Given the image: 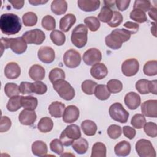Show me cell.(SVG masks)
Listing matches in <instances>:
<instances>
[{
  "mask_svg": "<svg viewBox=\"0 0 157 157\" xmlns=\"http://www.w3.org/2000/svg\"><path fill=\"white\" fill-rule=\"evenodd\" d=\"M148 90H149L150 93H151L154 94H157V81H156V80H149Z\"/></svg>",
  "mask_w": 157,
  "mask_h": 157,
  "instance_id": "91938a15",
  "label": "cell"
},
{
  "mask_svg": "<svg viewBox=\"0 0 157 157\" xmlns=\"http://www.w3.org/2000/svg\"><path fill=\"white\" fill-rule=\"evenodd\" d=\"M63 61L66 67L69 68H75L81 63V55L77 50L71 48L64 53Z\"/></svg>",
  "mask_w": 157,
  "mask_h": 157,
  "instance_id": "9c48e42d",
  "label": "cell"
},
{
  "mask_svg": "<svg viewBox=\"0 0 157 157\" xmlns=\"http://www.w3.org/2000/svg\"><path fill=\"white\" fill-rule=\"evenodd\" d=\"M105 6H107L109 7L113 6L114 4L115 3V1H104Z\"/></svg>",
  "mask_w": 157,
  "mask_h": 157,
  "instance_id": "03108f58",
  "label": "cell"
},
{
  "mask_svg": "<svg viewBox=\"0 0 157 157\" xmlns=\"http://www.w3.org/2000/svg\"><path fill=\"white\" fill-rule=\"evenodd\" d=\"M131 34L125 29H115L105 38L106 45L113 50L121 47L122 44L129 40Z\"/></svg>",
  "mask_w": 157,
  "mask_h": 157,
  "instance_id": "7a4b0ae2",
  "label": "cell"
},
{
  "mask_svg": "<svg viewBox=\"0 0 157 157\" xmlns=\"http://www.w3.org/2000/svg\"><path fill=\"white\" fill-rule=\"evenodd\" d=\"M37 115L34 110H23L19 114L18 120L21 124L26 126L32 125L36 120Z\"/></svg>",
  "mask_w": 157,
  "mask_h": 157,
  "instance_id": "2e32d148",
  "label": "cell"
},
{
  "mask_svg": "<svg viewBox=\"0 0 157 157\" xmlns=\"http://www.w3.org/2000/svg\"><path fill=\"white\" fill-rule=\"evenodd\" d=\"M42 26L46 30H55L56 27L55 19L51 15H47L43 17L42 20Z\"/></svg>",
  "mask_w": 157,
  "mask_h": 157,
  "instance_id": "f6af8a7d",
  "label": "cell"
},
{
  "mask_svg": "<svg viewBox=\"0 0 157 157\" xmlns=\"http://www.w3.org/2000/svg\"><path fill=\"white\" fill-rule=\"evenodd\" d=\"M65 105L58 101H55L52 102L48 107V112L50 115L54 118H60L63 116Z\"/></svg>",
  "mask_w": 157,
  "mask_h": 157,
  "instance_id": "cb8c5ba5",
  "label": "cell"
},
{
  "mask_svg": "<svg viewBox=\"0 0 157 157\" xmlns=\"http://www.w3.org/2000/svg\"><path fill=\"white\" fill-rule=\"evenodd\" d=\"M21 28V23L18 15L14 13H3L0 17V29L1 32L7 35L18 33Z\"/></svg>",
  "mask_w": 157,
  "mask_h": 157,
  "instance_id": "6da1fadb",
  "label": "cell"
},
{
  "mask_svg": "<svg viewBox=\"0 0 157 157\" xmlns=\"http://www.w3.org/2000/svg\"><path fill=\"white\" fill-rule=\"evenodd\" d=\"M76 21V17L72 13H67L59 20V29L63 32H68Z\"/></svg>",
  "mask_w": 157,
  "mask_h": 157,
  "instance_id": "44dd1931",
  "label": "cell"
},
{
  "mask_svg": "<svg viewBox=\"0 0 157 157\" xmlns=\"http://www.w3.org/2000/svg\"><path fill=\"white\" fill-rule=\"evenodd\" d=\"M84 23L88 28V29L92 32H95L98 31L101 25L99 20L98 19V18L93 16H90L85 18L84 20Z\"/></svg>",
  "mask_w": 157,
  "mask_h": 157,
  "instance_id": "7bdbcfd3",
  "label": "cell"
},
{
  "mask_svg": "<svg viewBox=\"0 0 157 157\" xmlns=\"http://www.w3.org/2000/svg\"><path fill=\"white\" fill-rule=\"evenodd\" d=\"M113 11L107 6H103L98 15V19L103 23H108L112 18Z\"/></svg>",
  "mask_w": 157,
  "mask_h": 157,
  "instance_id": "8d00e7d4",
  "label": "cell"
},
{
  "mask_svg": "<svg viewBox=\"0 0 157 157\" xmlns=\"http://www.w3.org/2000/svg\"><path fill=\"white\" fill-rule=\"evenodd\" d=\"M110 117L115 121L121 123L128 121L129 113L120 102H115L110 105L109 110Z\"/></svg>",
  "mask_w": 157,
  "mask_h": 157,
  "instance_id": "8992f818",
  "label": "cell"
},
{
  "mask_svg": "<svg viewBox=\"0 0 157 157\" xmlns=\"http://www.w3.org/2000/svg\"><path fill=\"white\" fill-rule=\"evenodd\" d=\"M131 150V144L126 140H122L117 144L114 147V151L118 156H126L129 155Z\"/></svg>",
  "mask_w": 157,
  "mask_h": 157,
  "instance_id": "603a6c76",
  "label": "cell"
},
{
  "mask_svg": "<svg viewBox=\"0 0 157 157\" xmlns=\"http://www.w3.org/2000/svg\"><path fill=\"white\" fill-rule=\"evenodd\" d=\"M9 48L16 54L23 53L27 49V44L22 37L9 38Z\"/></svg>",
  "mask_w": 157,
  "mask_h": 157,
  "instance_id": "9a60e30c",
  "label": "cell"
},
{
  "mask_svg": "<svg viewBox=\"0 0 157 157\" xmlns=\"http://www.w3.org/2000/svg\"><path fill=\"white\" fill-rule=\"evenodd\" d=\"M90 74L94 78L101 80L107 76L108 69L104 64L98 63L92 66L90 69Z\"/></svg>",
  "mask_w": 157,
  "mask_h": 157,
  "instance_id": "d6986e66",
  "label": "cell"
},
{
  "mask_svg": "<svg viewBox=\"0 0 157 157\" xmlns=\"http://www.w3.org/2000/svg\"><path fill=\"white\" fill-rule=\"evenodd\" d=\"M81 137V131L78 126L75 124H70L62 131L59 139L63 145L69 146L74 140Z\"/></svg>",
  "mask_w": 157,
  "mask_h": 157,
  "instance_id": "277c9868",
  "label": "cell"
},
{
  "mask_svg": "<svg viewBox=\"0 0 157 157\" xmlns=\"http://www.w3.org/2000/svg\"><path fill=\"white\" fill-rule=\"evenodd\" d=\"M151 8V2L150 1L144 0H136L134 1L133 9H139L144 12L149 11Z\"/></svg>",
  "mask_w": 157,
  "mask_h": 157,
  "instance_id": "f5cc1de1",
  "label": "cell"
},
{
  "mask_svg": "<svg viewBox=\"0 0 157 157\" xmlns=\"http://www.w3.org/2000/svg\"><path fill=\"white\" fill-rule=\"evenodd\" d=\"M4 92L9 98L18 96L20 93L19 86L15 83H7L4 86Z\"/></svg>",
  "mask_w": 157,
  "mask_h": 157,
  "instance_id": "60d3db41",
  "label": "cell"
},
{
  "mask_svg": "<svg viewBox=\"0 0 157 157\" xmlns=\"http://www.w3.org/2000/svg\"><path fill=\"white\" fill-rule=\"evenodd\" d=\"M33 154L37 156H45L48 151L47 144L42 140H36L31 145Z\"/></svg>",
  "mask_w": 157,
  "mask_h": 157,
  "instance_id": "484cf974",
  "label": "cell"
},
{
  "mask_svg": "<svg viewBox=\"0 0 157 157\" xmlns=\"http://www.w3.org/2000/svg\"><path fill=\"white\" fill-rule=\"evenodd\" d=\"M123 15L118 11H113V15L111 20L107 23V25L112 28L118 26L123 21Z\"/></svg>",
  "mask_w": 157,
  "mask_h": 157,
  "instance_id": "f907efd6",
  "label": "cell"
},
{
  "mask_svg": "<svg viewBox=\"0 0 157 157\" xmlns=\"http://www.w3.org/2000/svg\"><path fill=\"white\" fill-rule=\"evenodd\" d=\"M97 86L96 82L92 80H85L82 83L81 87L82 91L88 95L94 94L95 88Z\"/></svg>",
  "mask_w": 157,
  "mask_h": 157,
  "instance_id": "b9f144b4",
  "label": "cell"
},
{
  "mask_svg": "<svg viewBox=\"0 0 157 157\" xmlns=\"http://www.w3.org/2000/svg\"><path fill=\"white\" fill-rule=\"evenodd\" d=\"M9 48V38L1 37V55H2L4 50Z\"/></svg>",
  "mask_w": 157,
  "mask_h": 157,
  "instance_id": "6125c7cd",
  "label": "cell"
},
{
  "mask_svg": "<svg viewBox=\"0 0 157 157\" xmlns=\"http://www.w3.org/2000/svg\"><path fill=\"white\" fill-rule=\"evenodd\" d=\"M100 3L99 0H79L77 1L78 7L86 12H93L98 9Z\"/></svg>",
  "mask_w": 157,
  "mask_h": 157,
  "instance_id": "ffe728a7",
  "label": "cell"
},
{
  "mask_svg": "<svg viewBox=\"0 0 157 157\" xmlns=\"http://www.w3.org/2000/svg\"><path fill=\"white\" fill-rule=\"evenodd\" d=\"M107 132L110 139H117L121 135L122 129L117 124H111L107 128Z\"/></svg>",
  "mask_w": 157,
  "mask_h": 157,
  "instance_id": "bcb514c9",
  "label": "cell"
},
{
  "mask_svg": "<svg viewBox=\"0 0 157 157\" xmlns=\"http://www.w3.org/2000/svg\"><path fill=\"white\" fill-rule=\"evenodd\" d=\"M22 37L26 44L40 45L45 40V34L41 29L36 28L25 32Z\"/></svg>",
  "mask_w": 157,
  "mask_h": 157,
  "instance_id": "ba28073f",
  "label": "cell"
},
{
  "mask_svg": "<svg viewBox=\"0 0 157 157\" xmlns=\"http://www.w3.org/2000/svg\"><path fill=\"white\" fill-rule=\"evenodd\" d=\"M8 1L12 5L13 7L16 9H21L23 7L25 3L23 0H9Z\"/></svg>",
  "mask_w": 157,
  "mask_h": 157,
  "instance_id": "94428289",
  "label": "cell"
},
{
  "mask_svg": "<svg viewBox=\"0 0 157 157\" xmlns=\"http://www.w3.org/2000/svg\"><path fill=\"white\" fill-rule=\"evenodd\" d=\"M53 122L52 120L48 117L42 118L37 124V128L39 131L44 133L51 131L53 129Z\"/></svg>",
  "mask_w": 157,
  "mask_h": 157,
  "instance_id": "f546056e",
  "label": "cell"
},
{
  "mask_svg": "<svg viewBox=\"0 0 157 157\" xmlns=\"http://www.w3.org/2000/svg\"><path fill=\"white\" fill-rule=\"evenodd\" d=\"M66 75L64 71L62 69L58 68V67H55L52 69L50 71L48 75L49 80L52 83H53L54 82L58 80L64 79Z\"/></svg>",
  "mask_w": 157,
  "mask_h": 157,
  "instance_id": "74e56055",
  "label": "cell"
},
{
  "mask_svg": "<svg viewBox=\"0 0 157 157\" xmlns=\"http://www.w3.org/2000/svg\"><path fill=\"white\" fill-rule=\"evenodd\" d=\"M21 96H15L10 98L7 104L6 107L9 112H16L22 106L21 104Z\"/></svg>",
  "mask_w": 157,
  "mask_h": 157,
  "instance_id": "836d02e7",
  "label": "cell"
},
{
  "mask_svg": "<svg viewBox=\"0 0 157 157\" xmlns=\"http://www.w3.org/2000/svg\"><path fill=\"white\" fill-rule=\"evenodd\" d=\"M94 94L98 99L105 101L109 98L111 93L107 90L105 85H97Z\"/></svg>",
  "mask_w": 157,
  "mask_h": 157,
  "instance_id": "1f68e13d",
  "label": "cell"
},
{
  "mask_svg": "<svg viewBox=\"0 0 157 157\" xmlns=\"http://www.w3.org/2000/svg\"><path fill=\"white\" fill-rule=\"evenodd\" d=\"M144 74L148 76H154L157 74V61L150 60L147 61L143 67Z\"/></svg>",
  "mask_w": 157,
  "mask_h": 157,
  "instance_id": "e575fe53",
  "label": "cell"
},
{
  "mask_svg": "<svg viewBox=\"0 0 157 157\" xmlns=\"http://www.w3.org/2000/svg\"><path fill=\"white\" fill-rule=\"evenodd\" d=\"M72 147L77 153L82 155L87 151L88 149V142L85 139L80 137L74 141Z\"/></svg>",
  "mask_w": 157,
  "mask_h": 157,
  "instance_id": "4316f807",
  "label": "cell"
},
{
  "mask_svg": "<svg viewBox=\"0 0 157 157\" xmlns=\"http://www.w3.org/2000/svg\"><path fill=\"white\" fill-rule=\"evenodd\" d=\"M81 128L83 133L88 136L95 135L97 131V125L92 120H85L81 123Z\"/></svg>",
  "mask_w": 157,
  "mask_h": 157,
  "instance_id": "83f0119b",
  "label": "cell"
},
{
  "mask_svg": "<svg viewBox=\"0 0 157 157\" xmlns=\"http://www.w3.org/2000/svg\"><path fill=\"white\" fill-rule=\"evenodd\" d=\"M146 123V119L142 114L137 113L135 114L131 118V125L138 129H142Z\"/></svg>",
  "mask_w": 157,
  "mask_h": 157,
  "instance_id": "ee69618b",
  "label": "cell"
},
{
  "mask_svg": "<svg viewBox=\"0 0 157 157\" xmlns=\"http://www.w3.org/2000/svg\"><path fill=\"white\" fill-rule=\"evenodd\" d=\"M139 63L136 58L126 59L121 64V72L126 77L135 75L139 71Z\"/></svg>",
  "mask_w": 157,
  "mask_h": 157,
  "instance_id": "30bf717a",
  "label": "cell"
},
{
  "mask_svg": "<svg viewBox=\"0 0 157 157\" xmlns=\"http://www.w3.org/2000/svg\"><path fill=\"white\" fill-rule=\"evenodd\" d=\"M79 115L80 111L78 108L75 105H70L64 109L63 121L66 123H72L78 120Z\"/></svg>",
  "mask_w": 157,
  "mask_h": 157,
  "instance_id": "5bb4252c",
  "label": "cell"
},
{
  "mask_svg": "<svg viewBox=\"0 0 157 157\" xmlns=\"http://www.w3.org/2000/svg\"><path fill=\"white\" fill-rule=\"evenodd\" d=\"M12 122L7 116H2L0 121V132H4L9 131L11 127Z\"/></svg>",
  "mask_w": 157,
  "mask_h": 157,
  "instance_id": "db71d44e",
  "label": "cell"
},
{
  "mask_svg": "<svg viewBox=\"0 0 157 157\" xmlns=\"http://www.w3.org/2000/svg\"><path fill=\"white\" fill-rule=\"evenodd\" d=\"M123 132L126 137L131 140L132 139L136 134V131L135 129L129 126H124L123 128Z\"/></svg>",
  "mask_w": 157,
  "mask_h": 157,
  "instance_id": "6f0895ef",
  "label": "cell"
},
{
  "mask_svg": "<svg viewBox=\"0 0 157 157\" xmlns=\"http://www.w3.org/2000/svg\"><path fill=\"white\" fill-rule=\"evenodd\" d=\"M148 82L147 79H140L136 83V88L142 94H148Z\"/></svg>",
  "mask_w": 157,
  "mask_h": 157,
  "instance_id": "681fc988",
  "label": "cell"
},
{
  "mask_svg": "<svg viewBox=\"0 0 157 157\" xmlns=\"http://www.w3.org/2000/svg\"><path fill=\"white\" fill-rule=\"evenodd\" d=\"M107 88L110 93L116 94L123 90V84L117 79H111L107 83Z\"/></svg>",
  "mask_w": 157,
  "mask_h": 157,
  "instance_id": "d590c367",
  "label": "cell"
},
{
  "mask_svg": "<svg viewBox=\"0 0 157 157\" xmlns=\"http://www.w3.org/2000/svg\"><path fill=\"white\" fill-rule=\"evenodd\" d=\"M148 15L151 19L154 20L155 21L156 20V7H152L148 11Z\"/></svg>",
  "mask_w": 157,
  "mask_h": 157,
  "instance_id": "be15d7a7",
  "label": "cell"
},
{
  "mask_svg": "<svg viewBox=\"0 0 157 157\" xmlns=\"http://www.w3.org/2000/svg\"><path fill=\"white\" fill-rule=\"evenodd\" d=\"M50 37L52 42L58 46L63 45L66 41L65 34L59 30H53L50 34Z\"/></svg>",
  "mask_w": 157,
  "mask_h": 157,
  "instance_id": "d6a6232c",
  "label": "cell"
},
{
  "mask_svg": "<svg viewBox=\"0 0 157 157\" xmlns=\"http://www.w3.org/2000/svg\"><path fill=\"white\" fill-rule=\"evenodd\" d=\"M124 102L128 108L131 110H135L140 105L141 99L137 93L131 91L125 95Z\"/></svg>",
  "mask_w": 157,
  "mask_h": 157,
  "instance_id": "e0dca14e",
  "label": "cell"
},
{
  "mask_svg": "<svg viewBox=\"0 0 157 157\" xmlns=\"http://www.w3.org/2000/svg\"><path fill=\"white\" fill-rule=\"evenodd\" d=\"M137 153L140 157H156V151L151 142L147 139H142L137 141L135 145Z\"/></svg>",
  "mask_w": 157,
  "mask_h": 157,
  "instance_id": "52a82bcc",
  "label": "cell"
},
{
  "mask_svg": "<svg viewBox=\"0 0 157 157\" xmlns=\"http://www.w3.org/2000/svg\"><path fill=\"white\" fill-rule=\"evenodd\" d=\"M131 1L128 0H117L115 1V4L118 9L120 11H124L126 10L130 4Z\"/></svg>",
  "mask_w": 157,
  "mask_h": 157,
  "instance_id": "680465c9",
  "label": "cell"
},
{
  "mask_svg": "<svg viewBox=\"0 0 157 157\" xmlns=\"http://www.w3.org/2000/svg\"><path fill=\"white\" fill-rule=\"evenodd\" d=\"M53 84V89L64 100L71 101L75 96V90L71 85L64 79L58 80Z\"/></svg>",
  "mask_w": 157,
  "mask_h": 157,
  "instance_id": "5b68a950",
  "label": "cell"
},
{
  "mask_svg": "<svg viewBox=\"0 0 157 157\" xmlns=\"http://www.w3.org/2000/svg\"><path fill=\"white\" fill-rule=\"evenodd\" d=\"M21 74V69L15 62L8 63L4 68V75L8 79H15Z\"/></svg>",
  "mask_w": 157,
  "mask_h": 157,
  "instance_id": "ac0fdd59",
  "label": "cell"
},
{
  "mask_svg": "<svg viewBox=\"0 0 157 157\" xmlns=\"http://www.w3.org/2000/svg\"><path fill=\"white\" fill-rule=\"evenodd\" d=\"M144 130L146 135L151 137H156L157 136V125L153 122L145 123L144 126Z\"/></svg>",
  "mask_w": 157,
  "mask_h": 157,
  "instance_id": "7dc6e473",
  "label": "cell"
},
{
  "mask_svg": "<svg viewBox=\"0 0 157 157\" xmlns=\"http://www.w3.org/2000/svg\"><path fill=\"white\" fill-rule=\"evenodd\" d=\"M37 56L39 59L42 63L50 64L55 60V51L52 47L48 46L41 47L37 52Z\"/></svg>",
  "mask_w": 157,
  "mask_h": 157,
  "instance_id": "4fadbf2b",
  "label": "cell"
},
{
  "mask_svg": "<svg viewBox=\"0 0 157 157\" xmlns=\"http://www.w3.org/2000/svg\"><path fill=\"white\" fill-rule=\"evenodd\" d=\"M29 3L33 6H38L45 4L48 1H42V0H29Z\"/></svg>",
  "mask_w": 157,
  "mask_h": 157,
  "instance_id": "e7e4bbea",
  "label": "cell"
},
{
  "mask_svg": "<svg viewBox=\"0 0 157 157\" xmlns=\"http://www.w3.org/2000/svg\"><path fill=\"white\" fill-rule=\"evenodd\" d=\"M102 59L101 51L96 48H91L87 50L83 55V60L88 66H93L99 63Z\"/></svg>",
  "mask_w": 157,
  "mask_h": 157,
  "instance_id": "8fae6325",
  "label": "cell"
},
{
  "mask_svg": "<svg viewBox=\"0 0 157 157\" xmlns=\"http://www.w3.org/2000/svg\"><path fill=\"white\" fill-rule=\"evenodd\" d=\"M106 147L102 142H96L93 144L91 150V157H105Z\"/></svg>",
  "mask_w": 157,
  "mask_h": 157,
  "instance_id": "4dcf8cb0",
  "label": "cell"
},
{
  "mask_svg": "<svg viewBox=\"0 0 157 157\" xmlns=\"http://www.w3.org/2000/svg\"><path fill=\"white\" fill-rule=\"evenodd\" d=\"M129 17L131 19L139 23H145L147 20V17L145 13L139 9H133V10L131 12Z\"/></svg>",
  "mask_w": 157,
  "mask_h": 157,
  "instance_id": "f35d334b",
  "label": "cell"
},
{
  "mask_svg": "<svg viewBox=\"0 0 157 157\" xmlns=\"http://www.w3.org/2000/svg\"><path fill=\"white\" fill-rule=\"evenodd\" d=\"M152 26L151 28V32L152 33V34L155 36V37H156V23L154 22L152 23Z\"/></svg>",
  "mask_w": 157,
  "mask_h": 157,
  "instance_id": "003e7915",
  "label": "cell"
},
{
  "mask_svg": "<svg viewBox=\"0 0 157 157\" xmlns=\"http://www.w3.org/2000/svg\"><path fill=\"white\" fill-rule=\"evenodd\" d=\"M29 75L30 78L34 81H40L45 77V69L39 64L33 65L29 70Z\"/></svg>",
  "mask_w": 157,
  "mask_h": 157,
  "instance_id": "7402d4cb",
  "label": "cell"
},
{
  "mask_svg": "<svg viewBox=\"0 0 157 157\" xmlns=\"http://www.w3.org/2000/svg\"><path fill=\"white\" fill-rule=\"evenodd\" d=\"M21 106L24 108V109L34 110L37 106L38 100L36 98L31 96H21Z\"/></svg>",
  "mask_w": 157,
  "mask_h": 157,
  "instance_id": "f1b7e54d",
  "label": "cell"
},
{
  "mask_svg": "<svg viewBox=\"0 0 157 157\" xmlns=\"http://www.w3.org/2000/svg\"><path fill=\"white\" fill-rule=\"evenodd\" d=\"M124 28H125L127 31H128L131 34H136L139 28V25L136 23L132 21H126L123 25Z\"/></svg>",
  "mask_w": 157,
  "mask_h": 157,
  "instance_id": "9f6ffc18",
  "label": "cell"
},
{
  "mask_svg": "<svg viewBox=\"0 0 157 157\" xmlns=\"http://www.w3.org/2000/svg\"><path fill=\"white\" fill-rule=\"evenodd\" d=\"M19 90L20 93L23 94L32 93V83L28 82H21L19 86Z\"/></svg>",
  "mask_w": 157,
  "mask_h": 157,
  "instance_id": "11a10c76",
  "label": "cell"
},
{
  "mask_svg": "<svg viewBox=\"0 0 157 157\" xmlns=\"http://www.w3.org/2000/svg\"><path fill=\"white\" fill-rule=\"evenodd\" d=\"M142 115L151 118L157 117V100L150 99L144 102L141 105Z\"/></svg>",
  "mask_w": 157,
  "mask_h": 157,
  "instance_id": "7c38bea8",
  "label": "cell"
},
{
  "mask_svg": "<svg viewBox=\"0 0 157 157\" xmlns=\"http://www.w3.org/2000/svg\"><path fill=\"white\" fill-rule=\"evenodd\" d=\"M32 91L33 93L37 94H44L47 91V86L44 83L40 81H36L32 83Z\"/></svg>",
  "mask_w": 157,
  "mask_h": 157,
  "instance_id": "816d5d0a",
  "label": "cell"
},
{
  "mask_svg": "<svg viewBox=\"0 0 157 157\" xmlns=\"http://www.w3.org/2000/svg\"><path fill=\"white\" fill-rule=\"evenodd\" d=\"M50 148L53 152L60 156L64 151L63 144L60 139H55L51 141L50 143Z\"/></svg>",
  "mask_w": 157,
  "mask_h": 157,
  "instance_id": "c3c4849f",
  "label": "cell"
},
{
  "mask_svg": "<svg viewBox=\"0 0 157 157\" xmlns=\"http://www.w3.org/2000/svg\"><path fill=\"white\" fill-rule=\"evenodd\" d=\"M71 40L72 43L78 48L85 46L88 40V29L83 24H79L72 31Z\"/></svg>",
  "mask_w": 157,
  "mask_h": 157,
  "instance_id": "3957f363",
  "label": "cell"
},
{
  "mask_svg": "<svg viewBox=\"0 0 157 157\" xmlns=\"http://www.w3.org/2000/svg\"><path fill=\"white\" fill-rule=\"evenodd\" d=\"M22 21L25 26H33L37 22V16L33 12H28L23 15Z\"/></svg>",
  "mask_w": 157,
  "mask_h": 157,
  "instance_id": "ab89813d",
  "label": "cell"
},
{
  "mask_svg": "<svg viewBox=\"0 0 157 157\" xmlns=\"http://www.w3.org/2000/svg\"><path fill=\"white\" fill-rule=\"evenodd\" d=\"M52 12L57 15L66 13L67 9V3L64 0H54L51 4Z\"/></svg>",
  "mask_w": 157,
  "mask_h": 157,
  "instance_id": "d4e9b609",
  "label": "cell"
}]
</instances>
